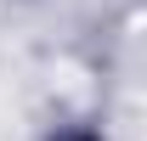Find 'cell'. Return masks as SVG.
Listing matches in <instances>:
<instances>
[{
	"label": "cell",
	"instance_id": "6da1fadb",
	"mask_svg": "<svg viewBox=\"0 0 147 141\" xmlns=\"http://www.w3.org/2000/svg\"><path fill=\"white\" fill-rule=\"evenodd\" d=\"M57 141H96L91 130H57Z\"/></svg>",
	"mask_w": 147,
	"mask_h": 141
}]
</instances>
